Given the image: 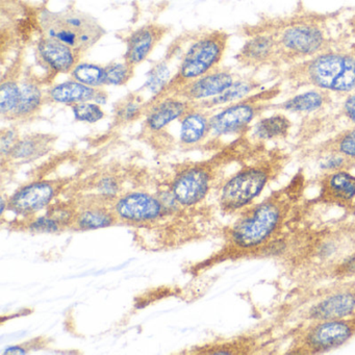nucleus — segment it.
I'll return each instance as SVG.
<instances>
[{
  "label": "nucleus",
  "mask_w": 355,
  "mask_h": 355,
  "mask_svg": "<svg viewBox=\"0 0 355 355\" xmlns=\"http://www.w3.org/2000/svg\"><path fill=\"white\" fill-rule=\"evenodd\" d=\"M211 176L202 168H192L182 172L172 184L174 199L182 205L200 202L209 190Z\"/></svg>",
  "instance_id": "13"
},
{
  "label": "nucleus",
  "mask_w": 355,
  "mask_h": 355,
  "mask_svg": "<svg viewBox=\"0 0 355 355\" xmlns=\"http://www.w3.org/2000/svg\"><path fill=\"white\" fill-rule=\"evenodd\" d=\"M277 39L279 65H292L332 49L323 22L300 18L273 28Z\"/></svg>",
  "instance_id": "2"
},
{
  "label": "nucleus",
  "mask_w": 355,
  "mask_h": 355,
  "mask_svg": "<svg viewBox=\"0 0 355 355\" xmlns=\"http://www.w3.org/2000/svg\"><path fill=\"white\" fill-rule=\"evenodd\" d=\"M227 43L228 35L221 31L201 35L184 53L178 74L169 86L178 90L184 85L219 67L227 49Z\"/></svg>",
  "instance_id": "4"
},
{
  "label": "nucleus",
  "mask_w": 355,
  "mask_h": 355,
  "mask_svg": "<svg viewBox=\"0 0 355 355\" xmlns=\"http://www.w3.org/2000/svg\"><path fill=\"white\" fill-rule=\"evenodd\" d=\"M167 33L165 26L159 24H146L132 33L126 39L124 60L128 65L136 67L145 61L153 53L157 43Z\"/></svg>",
  "instance_id": "12"
},
{
  "label": "nucleus",
  "mask_w": 355,
  "mask_h": 355,
  "mask_svg": "<svg viewBox=\"0 0 355 355\" xmlns=\"http://www.w3.org/2000/svg\"><path fill=\"white\" fill-rule=\"evenodd\" d=\"M261 87V83L252 78H239L236 82L217 97L203 101L205 107H220V105H232L238 103L246 97L257 92Z\"/></svg>",
  "instance_id": "23"
},
{
  "label": "nucleus",
  "mask_w": 355,
  "mask_h": 355,
  "mask_svg": "<svg viewBox=\"0 0 355 355\" xmlns=\"http://www.w3.org/2000/svg\"><path fill=\"white\" fill-rule=\"evenodd\" d=\"M354 334V325L346 320L320 321L305 336V344L315 351L331 350L348 342Z\"/></svg>",
  "instance_id": "11"
},
{
  "label": "nucleus",
  "mask_w": 355,
  "mask_h": 355,
  "mask_svg": "<svg viewBox=\"0 0 355 355\" xmlns=\"http://www.w3.org/2000/svg\"><path fill=\"white\" fill-rule=\"evenodd\" d=\"M282 219V207L275 199L257 205L232 230V241L242 249L263 246L277 232Z\"/></svg>",
  "instance_id": "6"
},
{
  "label": "nucleus",
  "mask_w": 355,
  "mask_h": 355,
  "mask_svg": "<svg viewBox=\"0 0 355 355\" xmlns=\"http://www.w3.org/2000/svg\"><path fill=\"white\" fill-rule=\"evenodd\" d=\"M113 223V217L103 209L84 211L78 218V224L84 230H97L107 227Z\"/></svg>",
  "instance_id": "31"
},
{
  "label": "nucleus",
  "mask_w": 355,
  "mask_h": 355,
  "mask_svg": "<svg viewBox=\"0 0 355 355\" xmlns=\"http://www.w3.org/2000/svg\"><path fill=\"white\" fill-rule=\"evenodd\" d=\"M49 141L45 140V137L32 136L17 141L15 146L10 153V157L16 159H28L38 157L46 149Z\"/></svg>",
  "instance_id": "26"
},
{
  "label": "nucleus",
  "mask_w": 355,
  "mask_h": 355,
  "mask_svg": "<svg viewBox=\"0 0 355 355\" xmlns=\"http://www.w3.org/2000/svg\"><path fill=\"white\" fill-rule=\"evenodd\" d=\"M234 82L236 78L230 69L218 67L205 76L178 88V95L190 103H203L222 94Z\"/></svg>",
  "instance_id": "9"
},
{
  "label": "nucleus",
  "mask_w": 355,
  "mask_h": 355,
  "mask_svg": "<svg viewBox=\"0 0 355 355\" xmlns=\"http://www.w3.org/2000/svg\"><path fill=\"white\" fill-rule=\"evenodd\" d=\"M342 269L344 270L345 273L351 274L354 275L355 274V255L353 257H348L344 263L342 265Z\"/></svg>",
  "instance_id": "39"
},
{
  "label": "nucleus",
  "mask_w": 355,
  "mask_h": 355,
  "mask_svg": "<svg viewBox=\"0 0 355 355\" xmlns=\"http://www.w3.org/2000/svg\"><path fill=\"white\" fill-rule=\"evenodd\" d=\"M99 193L105 196L111 197L117 194L118 184L114 178H105L98 184Z\"/></svg>",
  "instance_id": "38"
},
{
  "label": "nucleus",
  "mask_w": 355,
  "mask_h": 355,
  "mask_svg": "<svg viewBox=\"0 0 355 355\" xmlns=\"http://www.w3.org/2000/svg\"><path fill=\"white\" fill-rule=\"evenodd\" d=\"M292 128V122L284 114H274L270 117L261 118L252 128L255 140L273 141L288 136Z\"/></svg>",
  "instance_id": "22"
},
{
  "label": "nucleus",
  "mask_w": 355,
  "mask_h": 355,
  "mask_svg": "<svg viewBox=\"0 0 355 355\" xmlns=\"http://www.w3.org/2000/svg\"><path fill=\"white\" fill-rule=\"evenodd\" d=\"M74 118L78 121L86 123H96L105 117V112L98 103L86 101L72 107Z\"/></svg>",
  "instance_id": "33"
},
{
  "label": "nucleus",
  "mask_w": 355,
  "mask_h": 355,
  "mask_svg": "<svg viewBox=\"0 0 355 355\" xmlns=\"http://www.w3.org/2000/svg\"><path fill=\"white\" fill-rule=\"evenodd\" d=\"M170 78H171V74L167 63L161 62L151 68L147 76L145 88L153 95H159L169 86Z\"/></svg>",
  "instance_id": "29"
},
{
  "label": "nucleus",
  "mask_w": 355,
  "mask_h": 355,
  "mask_svg": "<svg viewBox=\"0 0 355 355\" xmlns=\"http://www.w3.org/2000/svg\"><path fill=\"white\" fill-rule=\"evenodd\" d=\"M354 311L355 293L340 292L318 302L309 311V315L315 321H329L346 319Z\"/></svg>",
  "instance_id": "17"
},
{
  "label": "nucleus",
  "mask_w": 355,
  "mask_h": 355,
  "mask_svg": "<svg viewBox=\"0 0 355 355\" xmlns=\"http://www.w3.org/2000/svg\"><path fill=\"white\" fill-rule=\"evenodd\" d=\"M17 134L12 130H8L1 135V142H0V149H1V155H10L13 147L17 143Z\"/></svg>",
  "instance_id": "37"
},
{
  "label": "nucleus",
  "mask_w": 355,
  "mask_h": 355,
  "mask_svg": "<svg viewBox=\"0 0 355 355\" xmlns=\"http://www.w3.org/2000/svg\"><path fill=\"white\" fill-rule=\"evenodd\" d=\"M282 80L293 89L307 88L347 95L355 91V53L330 49L288 65Z\"/></svg>",
  "instance_id": "1"
},
{
  "label": "nucleus",
  "mask_w": 355,
  "mask_h": 355,
  "mask_svg": "<svg viewBox=\"0 0 355 355\" xmlns=\"http://www.w3.org/2000/svg\"><path fill=\"white\" fill-rule=\"evenodd\" d=\"M348 28L350 31L351 35L355 37V15L352 16L350 19L348 20Z\"/></svg>",
  "instance_id": "42"
},
{
  "label": "nucleus",
  "mask_w": 355,
  "mask_h": 355,
  "mask_svg": "<svg viewBox=\"0 0 355 355\" xmlns=\"http://www.w3.org/2000/svg\"><path fill=\"white\" fill-rule=\"evenodd\" d=\"M31 230L35 232H45V234H53L59 232L60 222L55 218L51 216H43L33 222Z\"/></svg>",
  "instance_id": "35"
},
{
  "label": "nucleus",
  "mask_w": 355,
  "mask_h": 355,
  "mask_svg": "<svg viewBox=\"0 0 355 355\" xmlns=\"http://www.w3.org/2000/svg\"><path fill=\"white\" fill-rule=\"evenodd\" d=\"M44 97L40 85L33 80H24L20 83V98L17 107L10 118L24 119L32 117L42 107Z\"/></svg>",
  "instance_id": "21"
},
{
  "label": "nucleus",
  "mask_w": 355,
  "mask_h": 355,
  "mask_svg": "<svg viewBox=\"0 0 355 355\" xmlns=\"http://www.w3.org/2000/svg\"><path fill=\"white\" fill-rule=\"evenodd\" d=\"M20 98V84L16 80H3L0 90V113L10 118L17 107Z\"/></svg>",
  "instance_id": "28"
},
{
  "label": "nucleus",
  "mask_w": 355,
  "mask_h": 355,
  "mask_svg": "<svg viewBox=\"0 0 355 355\" xmlns=\"http://www.w3.org/2000/svg\"><path fill=\"white\" fill-rule=\"evenodd\" d=\"M142 112V101L137 95H130L124 99L116 111V118L122 122H130L140 116Z\"/></svg>",
  "instance_id": "34"
},
{
  "label": "nucleus",
  "mask_w": 355,
  "mask_h": 355,
  "mask_svg": "<svg viewBox=\"0 0 355 355\" xmlns=\"http://www.w3.org/2000/svg\"><path fill=\"white\" fill-rule=\"evenodd\" d=\"M72 80H78L85 86L101 89L107 85L105 67L92 63H78L72 70Z\"/></svg>",
  "instance_id": "25"
},
{
  "label": "nucleus",
  "mask_w": 355,
  "mask_h": 355,
  "mask_svg": "<svg viewBox=\"0 0 355 355\" xmlns=\"http://www.w3.org/2000/svg\"><path fill=\"white\" fill-rule=\"evenodd\" d=\"M209 128V119L200 111L187 112L182 118V128H180V140L184 144H196L200 142Z\"/></svg>",
  "instance_id": "24"
},
{
  "label": "nucleus",
  "mask_w": 355,
  "mask_h": 355,
  "mask_svg": "<svg viewBox=\"0 0 355 355\" xmlns=\"http://www.w3.org/2000/svg\"><path fill=\"white\" fill-rule=\"evenodd\" d=\"M116 213L128 221L142 222L157 219L162 213V205L146 193H132L116 203Z\"/></svg>",
  "instance_id": "15"
},
{
  "label": "nucleus",
  "mask_w": 355,
  "mask_h": 355,
  "mask_svg": "<svg viewBox=\"0 0 355 355\" xmlns=\"http://www.w3.org/2000/svg\"><path fill=\"white\" fill-rule=\"evenodd\" d=\"M107 101V95L103 89H97L96 95L94 97V103H98V105H105Z\"/></svg>",
  "instance_id": "40"
},
{
  "label": "nucleus",
  "mask_w": 355,
  "mask_h": 355,
  "mask_svg": "<svg viewBox=\"0 0 355 355\" xmlns=\"http://www.w3.org/2000/svg\"><path fill=\"white\" fill-rule=\"evenodd\" d=\"M279 85L255 92L250 96L228 105L225 109L209 119L211 132L218 136L239 134L246 130L255 118L268 109H272L273 101L279 95Z\"/></svg>",
  "instance_id": "5"
},
{
  "label": "nucleus",
  "mask_w": 355,
  "mask_h": 355,
  "mask_svg": "<svg viewBox=\"0 0 355 355\" xmlns=\"http://www.w3.org/2000/svg\"><path fill=\"white\" fill-rule=\"evenodd\" d=\"M55 194V187L51 182H34L17 191L10 199L9 207L19 215H31L44 209Z\"/></svg>",
  "instance_id": "14"
},
{
  "label": "nucleus",
  "mask_w": 355,
  "mask_h": 355,
  "mask_svg": "<svg viewBox=\"0 0 355 355\" xmlns=\"http://www.w3.org/2000/svg\"><path fill=\"white\" fill-rule=\"evenodd\" d=\"M134 68L124 63H111L105 66V80L109 86H124L134 76Z\"/></svg>",
  "instance_id": "32"
},
{
  "label": "nucleus",
  "mask_w": 355,
  "mask_h": 355,
  "mask_svg": "<svg viewBox=\"0 0 355 355\" xmlns=\"http://www.w3.org/2000/svg\"><path fill=\"white\" fill-rule=\"evenodd\" d=\"M236 59L243 67L251 69L279 66L277 39L273 28L253 34L243 45Z\"/></svg>",
  "instance_id": "8"
},
{
  "label": "nucleus",
  "mask_w": 355,
  "mask_h": 355,
  "mask_svg": "<svg viewBox=\"0 0 355 355\" xmlns=\"http://www.w3.org/2000/svg\"><path fill=\"white\" fill-rule=\"evenodd\" d=\"M39 61L53 76L71 73L80 63V53L55 39L42 36L36 46Z\"/></svg>",
  "instance_id": "10"
},
{
  "label": "nucleus",
  "mask_w": 355,
  "mask_h": 355,
  "mask_svg": "<svg viewBox=\"0 0 355 355\" xmlns=\"http://www.w3.org/2000/svg\"><path fill=\"white\" fill-rule=\"evenodd\" d=\"M275 165L269 162H261L248 166L234 174L224 184L220 202L228 211H236L250 205L265 190L273 176Z\"/></svg>",
  "instance_id": "7"
},
{
  "label": "nucleus",
  "mask_w": 355,
  "mask_h": 355,
  "mask_svg": "<svg viewBox=\"0 0 355 355\" xmlns=\"http://www.w3.org/2000/svg\"><path fill=\"white\" fill-rule=\"evenodd\" d=\"M26 350L20 347H11L5 351V354H24Z\"/></svg>",
  "instance_id": "41"
},
{
  "label": "nucleus",
  "mask_w": 355,
  "mask_h": 355,
  "mask_svg": "<svg viewBox=\"0 0 355 355\" xmlns=\"http://www.w3.org/2000/svg\"><path fill=\"white\" fill-rule=\"evenodd\" d=\"M318 167L324 173L348 170L350 171L355 167V162L348 157H344L340 153L334 151H325L320 153L318 157Z\"/></svg>",
  "instance_id": "30"
},
{
  "label": "nucleus",
  "mask_w": 355,
  "mask_h": 355,
  "mask_svg": "<svg viewBox=\"0 0 355 355\" xmlns=\"http://www.w3.org/2000/svg\"><path fill=\"white\" fill-rule=\"evenodd\" d=\"M321 196L326 200L346 203L355 198V175L348 170L324 173Z\"/></svg>",
  "instance_id": "18"
},
{
  "label": "nucleus",
  "mask_w": 355,
  "mask_h": 355,
  "mask_svg": "<svg viewBox=\"0 0 355 355\" xmlns=\"http://www.w3.org/2000/svg\"><path fill=\"white\" fill-rule=\"evenodd\" d=\"M343 116L346 118L347 121L350 122L352 126H355V91L349 93L345 96L340 107Z\"/></svg>",
  "instance_id": "36"
},
{
  "label": "nucleus",
  "mask_w": 355,
  "mask_h": 355,
  "mask_svg": "<svg viewBox=\"0 0 355 355\" xmlns=\"http://www.w3.org/2000/svg\"><path fill=\"white\" fill-rule=\"evenodd\" d=\"M331 95L328 91L313 89L300 94L294 95L279 105H272V109L282 110L286 113L307 114L317 113L331 103Z\"/></svg>",
  "instance_id": "19"
},
{
  "label": "nucleus",
  "mask_w": 355,
  "mask_h": 355,
  "mask_svg": "<svg viewBox=\"0 0 355 355\" xmlns=\"http://www.w3.org/2000/svg\"><path fill=\"white\" fill-rule=\"evenodd\" d=\"M40 24L43 36L60 41L80 55L94 46L105 34L96 19L78 10L42 12Z\"/></svg>",
  "instance_id": "3"
},
{
  "label": "nucleus",
  "mask_w": 355,
  "mask_h": 355,
  "mask_svg": "<svg viewBox=\"0 0 355 355\" xmlns=\"http://www.w3.org/2000/svg\"><path fill=\"white\" fill-rule=\"evenodd\" d=\"M190 110V101L178 95L165 97L155 103L147 114L146 123L149 130L159 132L171 122L186 115Z\"/></svg>",
  "instance_id": "16"
},
{
  "label": "nucleus",
  "mask_w": 355,
  "mask_h": 355,
  "mask_svg": "<svg viewBox=\"0 0 355 355\" xmlns=\"http://www.w3.org/2000/svg\"><path fill=\"white\" fill-rule=\"evenodd\" d=\"M96 91L97 89L85 86L78 80H71L51 87L47 91L46 97L53 103L73 107L78 103L94 101Z\"/></svg>",
  "instance_id": "20"
},
{
  "label": "nucleus",
  "mask_w": 355,
  "mask_h": 355,
  "mask_svg": "<svg viewBox=\"0 0 355 355\" xmlns=\"http://www.w3.org/2000/svg\"><path fill=\"white\" fill-rule=\"evenodd\" d=\"M334 151L355 162V126L344 130L322 147L321 153Z\"/></svg>",
  "instance_id": "27"
}]
</instances>
